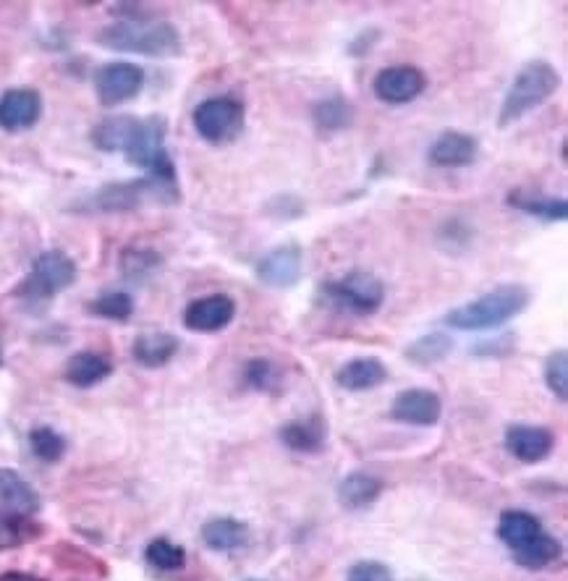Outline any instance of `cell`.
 <instances>
[{
    "mask_svg": "<svg viewBox=\"0 0 568 581\" xmlns=\"http://www.w3.org/2000/svg\"><path fill=\"white\" fill-rule=\"evenodd\" d=\"M76 276H79V268L66 251L47 249L32 262L30 276L13 289V297L24 301H47L66 291L68 286H74Z\"/></svg>",
    "mask_w": 568,
    "mask_h": 581,
    "instance_id": "52a82bcc",
    "label": "cell"
},
{
    "mask_svg": "<svg viewBox=\"0 0 568 581\" xmlns=\"http://www.w3.org/2000/svg\"><path fill=\"white\" fill-rule=\"evenodd\" d=\"M453 352V338L443 331H432L419 335L411 346H406V359L417 367H435Z\"/></svg>",
    "mask_w": 568,
    "mask_h": 581,
    "instance_id": "f1b7e54d",
    "label": "cell"
},
{
    "mask_svg": "<svg viewBox=\"0 0 568 581\" xmlns=\"http://www.w3.org/2000/svg\"><path fill=\"white\" fill-rule=\"evenodd\" d=\"M480 142L464 131H443L427 150V160L435 168H467L476 160Z\"/></svg>",
    "mask_w": 568,
    "mask_h": 581,
    "instance_id": "e0dca14e",
    "label": "cell"
},
{
    "mask_svg": "<svg viewBox=\"0 0 568 581\" xmlns=\"http://www.w3.org/2000/svg\"><path fill=\"white\" fill-rule=\"evenodd\" d=\"M124 17L97 32V45L116 53L173 58L181 53V34L171 21L147 17L142 6H121Z\"/></svg>",
    "mask_w": 568,
    "mask_h": 581,
    "instance_id": "6da1fadb",
    "label": "cell"
},
{
    "mask_svg": "<svg viewBox=\"0 0 568 581\" xmlns=\"http://www.w3.org/2000/svg\"><path fill=\"white\" fill-rule=\"evenodd\" d=\"M508 207L518 209V213L529 215L543 223H564L568 218V202L545 197V194H532L529 189H511L508 192Z\"/></svg>",
    "mask_w": 568,
    "mask_h": 581,
    "instance_id": "cb8c5ba5",
    "label": "cell"
},
{
    "mask_svg": "<svg viewBox=\"0 0 568 581\" xmlns=\"http://www.w3.org/2000/svg\"><path fill=\"white\" fill-rule=\"evenodd\" d=\"M383 489H385L383 480L375 477V474L352 472L339 482V489H335V495H339L343 508L367 510L369 506H375V503L381 501Z\"/></svg>",
    "mask_w": 568,
    "mask_h": 581,
    "instance_id": "7402d4cb",
    "label": "cell"
},
{
    "mask_svg": "<svg viewBox=\"0 0 568 581\" xmlns=\"http://www.w3.org/2000/svg\"><path fill=\"white\" fill-rule=\"evenodd\" d=\"M278 438L289 451L301 453V456H314L328 443V422L322 415L291 419V422L280 427Z\"/></svg>",
    "mask_w": 568,
    "mask_h": 581,
    "instance_id": "2e32d148",
    "label": "cell"
},
{
    "mask_svg": "<svg viewBox=\"0 0 568 581\" xmlns=\"http://www.w3.org/2000/svg\"><path fill=\"white\" fill-rule=\"evenodd\" d=\"M45 535V527L34 521L32 516L6 514L0 510V552L17 550L21 545H30Z\"/></svg>",
    "mask_w": 568,
    "mask_h": 581,
    "instance_id": "4316f807",
    "label": "cell"
},
{
    "mask_svg": "<svg viewBox=\"0 0 568 581\" xmlns=\"http://www.w3.org/2000/svg\"><path fill=\"white\" fill-rule=\"evenodd\" d=\"M89 314L110 322H126L135 314V297L129 291H105L87 304Z\"/></svg>",
    "mask_w": 568,
    "mask_h": 581,
    "instance_id": "f546056e",
    "label": "cell"
},
{
    "mask_svg": "<svg viewBox=\"0 0 568 581\" xmlns=\"http://www.w3.org/2000/svg\"><path fill=\"white\" fill-rule=\"evenodd\" d=\"M301 276H304V251L299 244L276 247L257 262L259 283H265L268 289L289 291L301 281Z\"/></svg>",
    "mask_w": 568,
    "mask_h": 581,
    "instance_id": "30bf717a",
    "label": "cell"
},
{
    "mask_svg": "<svg viewBox=\"0 0 568 581\" xmlns=\"http://www.w3.org/2000/svg\"><path fill=\"white\" fill-rule=\"evenodd\" d=\"M346 581H396L383 561H360L346 573Z\"/></svg>",
    "mask_w": 568,
    "mask_h": 581,
    "instance_id": "d590c367",
    "label": "cell"
},
{
    "mask_svg": "<svg viewBox=\"0 0 568 581\" xmlns=\"http://www.w3.org/2000/svg\"><path fill=\"white\" fill-rule=\"evenodd\" d=\"M55 558H58L63 569H79L87 573H97V577H105V573H108L103 561H97V558H93L89 552H84L79 548H72V545H61V548L55 550Z\"/></svg>",
    "mask_w": 568,
    "mask_h": 581,
    "instance_id": "e575fe53",
    "label": "cell"
},
{
    "mask_svg": "<svg viewBox=\"0 0 568 581\" xmlns=\"http://www.w3.org/2000/svg\"><path fill=\"white\" fill-rule=\"evenodd\" d=\"M532 304V291L527 286H497V289L482 293L480 299L469 301L451 310L443 318V322L453 331L464 333H482L503 327L506 322L516 320L527 306Z\"/></svg>",
    "mask_w": 568,
    "mask_h": 581,
    "instance_id": "3957f363",
    "label": "cell"
},
{
    "mask_svg": "<svg viewBox=\"0 0 568 581\" xmlns=\"http://www.w3.org/2000/svg\"><path fill=\"white\" fill-rule=\"evenodd\" d=\"M497 540L511 552L516 566L527 571H545L564 556V545L553 537L535 514L522 508L503 510L497 519Z\"/></svg>",
    "mask_w": 568,
    "mask_h": 581,
    "instance_id": "7a4b0ae2",
    "label": "cell"
},
{
    "mask_svg": "<svg viewBox=\"0 0 568 581\" xmlns=\"http://www.w3.org/2000/svg\"><path fill=\"white\" fill-rule=\"evenodd\" d=\"M443 417V401L435 390L411 388L393 398L390 419L409 427H435Z\"/></svg>",
    "mask_w": 568,
    "mask_h": 581,
    "instance_id": "7c38bea8",
    "label": "cell"
},
{
    "mask_svg": "<svg viewBox=\"0 0 568 581\" xmlns=\"http://www.w3.org/2000/svg\"><path fill=\"white\" fill-rule=\"evenodd\" d=\"M0 367H3V354H0Z\"/></svg>",
    "mask_w": 568,
    "mask_h": 581,
    "instance_id": "f35d334b",
    "label": "cell"
},
{
    "mask_svg": "<svg viewBox=\"0 0 568 581\" xmlns=\"http://www.w3.org/2000/svg\"><path fill=\"white\" fill-rule=\"evenodd\" d=\"M543 380L548 385V390L558 401H566L568 398V354L566 348H558L553 352L548 359H545L543 367Z\"/></svg>",
    "mask_w": 568,
    "mask_h": 581,
    "instance_id": "836d02e7",
    "label": "cell"
},
{
    "mask_svg": "<svg viewBox=\"0 0 568 581\" xmlns=\"http://www.w3.org/2000/svg\"><path fill=\"white\" fill-rule=\"evenodd\" d=\"M506 451L522 464H539L556 448V435L543 424H511L503 438Z\"/></svg>",
    "mask_w": 568,
    "mask_h": 581,
    "instance_id": "9a60e30c",
    "label": "cell"
},
{
    "mask_svg": "<svg viewBox=\"0 0 568 581\" xmlns=\"http://www.w3.org/2000/svg\"><path fill=\"white\" fill-rule=\"evenodd\" d=\"M42 498L30 480H24L17 469H0V510L19 516L40 514Z\"/></svg>",
    "mask_w": 568,
    "mask_h": 581,
    "instance_id": "ac0fdd59",
    "label": "cell"
},
{
    "mask_svg": "<svg viewBox=\"0 0 568 581\" xmlns=\"http://www.w3.org/2000/svg\"><path fill=\"white\" fill-rule=\"evenodd\" d=\"M354 118H356L354 105L343 95L322 97V100L312 105V123L322 137L341 135V131H346L349 126L354 123Z\"/></svg>",
    "mask_w": 568,
    "mask_h": 581,
    "instance_id": "603a6c76",
    "label": "cell"
},
{
    "mask_svg": "<svg viewBox=\"0 0 568 581\" xmlns=\"http://www.w3.org/2000/svg\"><path fill=\"white\" fill-rule=\"evenodd\" d=\"M95 95L105 108L129 103L144 89V68L131 61H110L103 63L93 76Z\"/></svg>",
    "mask_w": 568,
    "mask_h": 581,
    "instance_id": "9c48e42d",
    "label": "cell"
},
{
    "mask_svg": "<svg viewBox=\"0 0 568 581\" xmlns=\"http://www.w3.org/2000/svg\"><path fill=\"white\" fill-rule=\"evenodd\" d=\"M144 561L158 571H181L186 566V550L181 545L165 540V537H158L144 548Z\"/></svg>",
    "mask_w": 568,
    "mask_h": 581,
    "instance_id": "4dcf8cb0",
    "label": "cell"
},
{
    "mask_svg": "<svg viewBox=\"0 0 568 581\" xmlns=\"http://www.w3.org/2000/svg\"><path fill=\"white\" fill-rule=\"evenodd\" d=\"M181 341L173 333L165 331H150L137 335L135 343H131V356L139 367L144 369H160L165 364L173 362V356L179 354Z\"/></svg>",
    "mask_w": 568,
    "mask_h": 581,
    "instance_id": "ffe728a7",
    "label": "cell"
},
{
    "mask_svg": "<svg viewBox=\"0 0 568 581\" xmlns=\"http://www.w3.org/2000/svg\"><path fill=\"white\" fill-rule=\"evenodd\" d=\"M176 202H181L179 179H160L147 173L142 179L116 181V184L100 186L95 194H89L84 200L82 209L116 215L131 213V209H139L144 205H176Z\"/></svg>",
    "mask_w": 568,
    "mask_h": 581,
    "instance_id": "277c9868",
    "label": "cell"
},
{
    "mask_svg": "<svg viewBox=\"0 0 568 581\" xmlns=\"http://www.w3.org/2000/svg\"><path fill=\"white\" fill-rule=\"evenodd\" d=\"M244 383L255 394H278L280 373L270 359H249L244 367Z\"/></svg>",
    "mask_w": 568,
    "mask_h": 581,
    "instance_id": "d6a6232c",
    "label": "cell"
},
{
    "mask_svg": "<svg viewBox=\"0 0 568 581\" xmlns=\"http://www.w3.org/2000/svg\"><path fill=\"white\" fill-rule=\"evenodd\" d=\"M236 318V301L226 293L194 299L184 310V325L192 333H221Z\"/></svg>",
    "mask_w": 568,
    "mask_h": 581,
    "instance_id": "5bb4252c",
    "label": "cell"
},
{
    "mask_svg": "<svg viewBox=\"0 0 568 581\" xmlns=\"http://www.w3.org/2000/svg\"><path fill=\"white\" fill-rule=\"evenodd\" d=\"M320 301L335 312L369 318L385 304V286L367 270H352L320 286Z\"/></svg>",
    "mask_w": 568,
    "mask_h": 581,
    "instance_id": "8992f818",
    "label": "cell"
},
{
    "mask_svg": "<svg viewBox=\"0 0 568 581\" xmlns=\"http://www.w3.org/2000/svg\"><path fill=\"white\" fill-rule=\"evenodd\" d=\"M247 581H262V579H247Z\"/></svg>",
    "mask_w": 568,
    "mask_h": 581,
    "instance_id": "ab89813d",
    "label": "cell"
},
{
    "mask_svg": "<svg viewBox=\"0 0 568 581\" xmlns=\"http://www.w3.org/2000/svg\"><path fill=\"white\" fill-rule=\"evenodd\" d=\"M427 89V76L417 66L381 68L373 79V93L385 105H409Z\"/></svg>",
    "mask_w": 568,
    "mask_h": 581,
    "instance_id": "8fae6325",
    "label": "cell"
},
{
    "mask_svg": "<svg viewBox=\"0 0 568 581\" xmlns=\"http://www.w3.org/2000/svg\"><path fill=\"white\" fill-rule=\"evenodd\" d=\"M30 448L34 459H40L42 464H58L66 456V438L61 432H55L53 427H34L30 432Z\"/></svg>",
    "mask_w": 568,
    "mask_h": 581,
    "instance_id": "1f68e13d",
    "label": "cell"
},
{
    "mask_svg": "<svg viewBox=\"0 0 568 581\" xmlns=\"http://www.w3.org/2000/svg\"><path fill=\"white\" fill-rule=\"evenodd\" d=\"M202 542L213 552H236L249 542V527L234 516H217L202 527Z\"/></svg>",
    "mask_w": 568,
    "mask_h": 581,
    "instance_id": "d4e9b609",
    "label": "cell"
},
{
    "mask_svg": "<svg viewBox=\"0 0 568 581\" xmlns=\"http://www.w3.org/2000/svg\"><path fill=\"white\" fill-rule=\"evenodd\" d=\"M383 383H388V367L377 359V356H356V359L346 362L335 373V385L349 394H364V390L381 388Z\"/></svg>",
    "mask_w": 568,
    "mask_h": 581,
    "instance_id": "d6986e66",
    "label": "cell"
},
{
    "mask_svg": "<svg viewBox=\"0 0 568 581\" xmlns=\"http://www.w3.org/2000/svg\"><path fill=\"white\" fill-rule=\"evenodd\" d=\"M0 581H45V579L34 577V573H26V571H6V573H0Z\"/></svg>",
    "mask_w": 568,
    "mask_h": 581,
    "instance_id": "74e56055",
    "label": "cell"
},
{
    "mask_svg": "<svg viewBox=\"0 0 568 581\" xmlns=\"http://www.w3.org/2000/svg\"><path fill=\"white\" fill-rule=\"evenodd\" d=\"M139 118L135 116H114L105 118L93 129V144L100 152H124L126 144H129L131 135H135Z\"/></svg>",
    "mask_w": 568,
    "mask_h": 581,
    "instance_id": "83f0119b",
    "label": "cell"
},
{
    "mask_svg": "<svg viewBox=\"0 0 568 581\" xmlns=\"http://www.w3.org/2000/svg\"><path fill=\"white\" fill-rule=\"evenodd\" d=\"M560 87L558 68L548 61H529L518 68L514 82H511L506 97L501 103V114H497V126H506L522 121L539 105H545Z\"/></svg>",
    "mask_w": 568,
    "mask_h": 581,
    "instance_id": "5b68a950",
    "label": "cell"
},
{
    "mask_svg": "<svg viewBox=\"0 0 568 581\" xmlns=\"http://www.w3.org/2000/svg\"><path fill=\"white\" fill-rule=\"evenodd\" d=\"M511 338H501V341H487V343H480V346L474 348V356H508L511 354Z\"/></svg>",
    "mask_w": 568,
    "mask_h": 581,
    "instance_id": "8d00e7d4",
    "label": "cell"
},
{
    "mask_svg": "<svg viewBox=\"0 0 568 581\" xmlns=\"http://www.w3.org/2000/svg\"><path fill=\"white\" fill-rule=\"evenodd\" d=\"M114 375V362L108 359V356L100 354V352H79L74 354L72 359L66 362V369H63V377H66L68 385H74V388H95V385H100L108 380V377Z\"/></svg>",
    "mask_w": 568,
    "mask_h": 581,
    "instance_id": "44dd1931",
    "label": "cell"
},
{
    "mask_svg": "<svg viewBox=\"0 0 568 581\" xmlns=\"http://www.w3.org/2000/svg\"><path fill=\"white\" fill-rule=\"evenodd\" d=\"M244 121H247V108L242 100L228 95L207 97V100L196 105L192 114L196 135L215 147L236 142L244 131Z\"/></svg>",
    "mask_w": 568,
    "mask_h": 581,
    "instance_id": "ba28073f",
    "label": "cell"
},
{
    "mask_svg": "<svg viewBox=\"0 0 568 581\" xmlns=\"http://www.w3.org/2000/svg\"><path fill=\"white\" fill-rule=\"evenodd\" d=\"M118 268H121L126 281L144 283L163 268V255L150 247H126L118 257Z\"/></svg>",
    "mask_w": 568,
    "mask_h": 581,
    "instance_id": "484cf974",
    "label": "cell"
},
{
    "mask_svg": "<svg viewBox=\"0 0 568 581\" xmlns=\"http://www.w3.org/2000/svg\"><path fill=\"white\" fill-rule=\"evenodd\" d=\"M42 95L32 87H13L0 95V129L9 135H21L40 123Z\"/></svg>",
    "mask_w": 568,
    "mask_h": 581,
    "instance_id": "4fadbf2b",
    "label": "cell"
}]
</instances>
